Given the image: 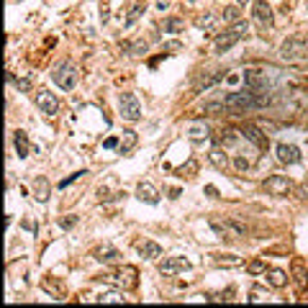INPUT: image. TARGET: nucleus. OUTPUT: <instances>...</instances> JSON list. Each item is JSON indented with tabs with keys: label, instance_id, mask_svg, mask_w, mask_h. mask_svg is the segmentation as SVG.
<instances>
[{
	"label": "nucleus",
	"instance_id": "f257e3e1",
	"mask_svg": "<svg viewBox=\"0 0 308 308\" xmlns=\"http://www.w3.org/2000/svg\"><path fill=\"white\" fill-rule=\"evenodd\" d=\"M247 31H249V26H247V21H239V23H234L231 29H226L223 34H219L216 36V54H223V51H229L237 41H241L244 36H247Z\"/></svg>",
	"mask_w": 308,
	"mask_h": 308
},
{
	"label": "nucleus",
	"instance_id": "f03ea898",
	"mask_svg": "<svg viewBox=\"0 0 308 308\" xmlns=\"http://www.w3.org/2000/svg\"><path fill=\"white\" fill-rule=\"evenodd\" d=\"M51 77H54V83H57L65 93H69V90H75V85H77V80H80V69L72 65V62H59L57 67H54V72H51Z\"/></svg>",
	"mask_w": 308,
	"mask_h": 308
},
{
	"label": "nucleus",
	"instance_id": "7ed1b4c3",
	"mask_svg": "<svg viewBox=\"0 0 308 308\" xmlns=\"http://www.w3.org/2000/svg\"><path fill=\"white\" fill-rule=\"evenodd\" d=\"M139 273H137V267H131V265H123L119 267L113 275H98V280H105V283H113V285H119L123 288V291H134V288L139 285Z\"/></svg>",
	"mask_w": 308,
	"mask_h": 308
},
{
	"label": "nucleus",
	"instance_id": "20e7f679",
	"mask_svg": "<svg viewBox=\"0 0 308 308\" xmlns=\"http://www.w3.org/2000/svg\"><path fill=\"white\" fill-rule=\"evenodd\" d=\"M262 188H265V193L273 195V198H288L295 190V185L285 175H270L265 183H262Z\"/></svg>",
	"mask_w": 308,
	"mask_h": 308
},
{
	"label": "nucleus",
	"instance_id": "39448f33",
	"mask_svg": "<svg viewBox=\"0 0 308 308\" xmlns=\"http://www.w3.org/2000/svg\"><path fill=\"white\" fill-rule=\"evenodd\" d=\"M280 57H283V59H288V62L308 57V47H306V39H303V36H293V39L283 41V47H280Z\"/></svg>",
	"mask_w": 308,
	"mask_h": 308
},
{
	"label": "nucleus",
	"instance_id": "423d86ee",
	"mask_svg": "<svg viewBox=\"0 0 308 308\" xmlns=\"http://www.w3.org/2000/svg\"><path fill=\"white\" fill-rule=\"evenodd\" d=\"M119 111L126 121H139L141 119V103H139V98L137 95H131V93H121L119 95Z\"/></svg>",
	"mask_w": 308,
	"mask_h": 308
},
{
	"label": "nucleus",
	"instance_id": "0eeeda50",
	"mask_svg": "<svg viewBox=\"0 0 308 308\" xmlns=\"http://www.w3.org/2000/svg\"><path fill=\"white\" fill-rule=\"evenodd\" d=\"M36 105L41 108V113H47V116H57L59 113V98L54 95V93H49V90H39L36 93Z\"/></svg>",
	"mask_w": 308,
	"mask_h": 308
},
{
	"label": "nucleus",
	"instance_id": "6e6552de",
	"mask_svg": "<svg viewBox=\"0 0 308 308\" xmlns=\"http://www.w3.org/2000/svg\"><path fill=\"white\" fill-rule=\"evenodd\" d=\"M255 21L262 26V29H273V23H275V13H273V8H270L267 0H255Z\"/></svg>",
	"mask_w": 308,
	"mask_h": 308
},
{
	"label": "nucleus",
	"instance_id": "1a4fd4ad",
	"mask_svg": "<svg viewBox=\"0 0 308 308\" xmlns=\"http://www.w3.org/2000/svg\"><path fill=\"white\" fill-rule=\"evenodd\" d=\"M241 134H244V139H247V141H252V144H255V147H257L259 152H265V149H267L270 139H267V134L262 131L259 126H255V123H247V126L241 129Z\"/></svg>",
	"mask_w": 308,
	"mask_h": 308
},
{
	"label": "nucleus",
	"instance_id": "9d476101",
	"mask_svg": "<svg viewBox=\"0 0 308 308\" xmlns=\"http://www.w3.org/2000/svg\"><path fill=\"white\" fill-rule=\"evenodd\" d=\"M185 270H190V262L185 257H165L159 262V273L162 275H177V273H185Z\"/></svg>",
	"mask_w": 308,
	"mask_h": 308
},
{
	"label": "nucleus",
	"instance_id": "9b49d317",
	"mask_svg": "<svg viewBox=\"0 0 308 308\" xmlns=\"http://www.w3.org/2000/svg\"><path fill=\"white\" fill-rule=\"evenodd\" d=\"M277 162H283V165H298L301 162V149L295 144H277Z\"/></svg>",
	"mask_w": 308,
	"mask_h": 308
},
{
	"label": "nucleus",
	"instance_id": "f8f14e48",
	"mask_svg": "<svg viewBox=\"0 0 308 308\" xmlns=\"http://www.w3.org/2000/svg\"><path fill=\"white\" fill-rule=\"evenodd\" d=\"M244 85H247V90H252V93H267V80L262 77L257 69H247Z\"/></svg>",
	"mask_w": 308,
	"mask_h": 308
},
{
	"label": "nucleus",
	"instance_id": "ddd939ff",
	"mask_svg": "<svg viewBox=\"0 0 308 308\" xmlns=\"http://www.w3.org/2000/svg\"><path fill=\"white\" fill-rule=\"evenodd\" d=\"M137 198L141 203H149V205L159 203V193H157V188H154L152 183H139L137 185Z\"/></svg>",
	"mask_w": 308,
	"mask_h": 308
},
{
	"label": "nucleus",
	"instance_id": "4468645a",
	"mask_svg": "<svg viewBox=\"0 0 308 308\" xmlns=\"http://www.w3.org/2000/svg\"><path fill=\"white\" fill-rule=\"evenodd\" d=\"M293 283H295V291L298 293H306L308 288V273H306V265L301 259H293Z\"/></svg>",
	"mask_w": 308,
	"mask_h": 308
},
{
	"label": "nucleus",
	"instance_id": "2eb2a0df",
	"mask_svg": "<svg viewBox=\"0 0 308 308\" xmlns=\"http://www.w3.org/2000/svg\"><path fill=\"white\" fill-rule=\"evenodd\" d=\"M49 195H51L49 180H47V177H36V180H34V198H36L39 203H47Z\"/></svg>",
	"mask_w": 308,
	"mask_h": 308
},
{
	"label": "nucleus",
	"instance_id": "dca6fc26",
	"mask_svg": "<svg viewBox=\"0 0 308 308\" xmlns=\"http://www.w3.org/2000/svg\"><path fill=\"white\" fill-rule=\"evenodd\" d=\"M188 139L193 141V144H201L205 139H211V126H205V123L190 126V129H188Z\"/></svg>",
	"mask_w": 308,
	"mask_h": 308
},
{
	"label": "nucleus",
	"instance_id": "f3484780",
	"mask_svg": "<svg viewBox=\"0 0 308 308\" xmlns=\"http://www.w3.org/2000/svg\"><path fill=\"white\" fill-rule=\"evenodd\" d=\"M13 144H16L18 157H21V159H23V157H29V149H31V144H29V134L18 129V131L13 134Z\"/></svg>",
	"mask_w": 308,
	"mask_h": 308
},
{
	"label": "nucleus",
	"instance_id": "a211bd4d",
	"mask_svg": "<svg viewBox=\"0 0 308 308\" xmlns=\"http://www.w3.org/2000/svg\"><path fill=\"white\" fill-rule=\"evenodd\" d=\"M93 257L98 259V262H119V249H113V247H108V244H103V247H98L95 252H93Z\"/></svg>",
	"mask_w": 308,
	"mask_h": 308
},
{
	"label": "nucleus",
	"instance_id": "6ab92c4d",
	"mask_svg": "<svg viewBox=\"0 0 308 308\" xmlns=\"http://www.w3.org/2000/svg\"><path fill=\"white\" fill-rule=\"evenodd\" d=\"M213 257V265H219V267H241L244 265V259L239 255H211Z\"/></svg>",
	"mask_w": 308,
	"mask_h": 308
},
{
	"label": "nucleus",
	"instance_id": "aec40b11",
	"mask_svg": "<svg viewBox=\"0 0 308 308\" xmlns=\"http://www.w3.org/2000/svg\"><path fill=\"white\" fill-rule=\"evenodd\" d=\"M208 159H211V165H213V167H219V170H226V167H229V157H226L223 147H219V144H216V147L211 149Z\"/></svg>",
	"mask_w": 308,
	"mask_h": 308
},
{
	"label": "nucleus",
	"instance_id": "412c9836",
	"mask_svg": "<svg viewBox=\"0 0 308 308\" xmlns=\"http://www.w3.org/2000/svg\"><path fill=\"white\" fill-rule=\"evenodd\" d=\"M126 54H131V57H144V54H147V41L144 39H137V41H126L123 47H121Z\"/></svg>",
	"mask_w": 308,
	"mask_h": 308
},
{
	"label": "nucleus",
	"instance_id": "4be33fe9",
	"mask_svg": "<svg viewBox=\"0 0 308 308\" xmlns=\"http://www.w3.org/2000/svg\"><path fill=\"white\" fill-rule=\"evenodd\" d=\"M139 252H141L144 259H159L162 257V247H159L157 241H144L141 247H139Z\"/></svg>",
	"mask_w": 308,
	"mask_h": 308
},
{
	"label": "nucleus",
	"instance_id": "5701e85b",
	"mask_svg": "<svg viewBox=\"0 0 308 308\" xmlns=\"http://www.w3.org/2000/svg\"><path fill=\"white\" fill-rule=\"evenodd\" d=\"M265 277H267V283L273 285V288H277V291H280V288H285V285H288V275L283 273V270H267V273H265Z\"/></svg>",
	"mask_w": 308,
	"mask_h": 308
},
{
	"label": "nucleus",
	"instance_id": "b1692460",
	"mask_svg": "<svg viewBox=\"0 0 308 308\" xmlns=\"http://www.w3.org/2000/svg\"><path fill=\"white\" fill-rule=\"evenodd\" d=\"M234 141H237V131L234 129H221L216 134V144H219V147H231Z\"/></svg>",
	"mask_w": 308,
	"mask_h": 308
},
{
	"label": "nucleus",
	"instance_id": "393cba45",
	"mask_svg": "<svg viewBox=\"0 0 308 308\" xmlns=\"http://www.w3.org/2000/svg\"><path fill=\"white\" fill-rule=\"evenodd\" d=\"M162 29H165V31H170V34H180V31L185 29V21H183V18L170 16V18H165V21H162Z\"/></svg>",
	"mask_w": 308,
	"mask_h": 308
},
{
	"label": "nucleus",
	"instance_id": "a878e982",
	"mask_svg": "<svg viewBox=\"0 0 308 308\" xmlns=\"http://www.w3.org/2000/svg\"><path fill=\"white\" fill-rule=\"evenodd\" d=\"M134 147H137V131H123V137H121V147H119V152L121 154H126V152H131Z\"/></svg>",
	"mask_w": 308,
	"mask_h": 308
},
{
	"label": "nucleus",
	"instance_id": "bb28decb",
	"mask_svg": "<svg viewBox=\"0 0 308 308\" xmlns=\"http://www.w3.org/2000/svg\"><path fill=\"white\" fill-rule=\"evenodd\" d=\"M221 18H223L226 23H239L241 21V11H239L237 5H226L223 11H221Z\"/></svg>",
	"mask_w": 308,
	"mask_h": 308
},
{
	"label": "nucleus",
	"instance_id": "cd10ccee",
	"mask_svg": "<svg viewBox=\"0 0 308 308\" xmlns=\"http://www.w3.org/2000/svg\"><path fill=\"white\" fill-rule=\"evenodd\" d=\"M223 75H226V69H219V72H216V75H211V77H203V80H201V83H198V85H195V90H198V93H201V90H203V87H213V85H216V83H219V80H221Z\"/></svg>",
	"mask_w": 308,
	"mask_h": 308
},
{
	"label": "nucleus",
	"instance_id": "c85d7f7f",
	"mask_svg": "<svg viewBox=\"0 0 308 308\" xmlns=\"http://www.w3.org/2000/svg\"><path fill=\"white\" fill-rule=\"evenodd\" d=\"M175 172H177L180 177H193L195 172H198V159H188L185 165H183V167H177Z\"/></svg>",
	"mask_w": 308,
	"mask_h": 308
},
{
	"label": "nucleus",
	"instance_id": "c756f323",
	"mask_svg": "<svg viewBox=\"0 0 308 308\" xmlns=\"http://www.w3.org/2000/svg\"><path fill=\"white\" fill-rule=\"evenodd\" d=\"M126 193H111V190H108V188H101V190H98V201H101V203H111V201H121V198H123Z\"/></svg>",
	"mask_w": 308,
	"mask_h": 308
},
{
	"label": "nucleus",
	"instance_id": "7c9ffc66",
	"mask_svg": "<svg viewBox=\"0 0 308 308\" xmlns=\"http://www.w3.org/2000/svg\"><path fill=\"white\" fill-rule=\"evenodd\" d=\"M247 273H249V275H265V273H267V265H265L262 259H252L249 265H247Z\"/></svg>",
	"mask_w": 308,
	"mask_h": 308
},
{
	"label": "nucleus",
	"instance_id": "2f4dec72",
	"mask_svg": "<svg viewBox=\"0 0 308 308\" xmlns=\"http://www.w3.org/2000/svg\"><path fill=\"white\" fill-rule=\"evenodd\" d=\"M211 23H213V13L211 11L195 16V26H198V29H211Z\"/></svg>",
	"mask_w": 308,
	"mask_h": 308
},
{
	"label": "nucleus",
	"instance_id": "473e14b6",
	"mask_svg": "<svg viewBox=\"0 0 308 308\" xmlns=\"http://www.w3.org/2000/svg\"><path fill=\"white\" fill-rule=\"evenodd\" d=\"M141 13H144V5H141V3H139V5H134V8H131V13H129V18H126V23H123L126 29H131V26L139 21V16H141Z\"/></svg>",
	"mask_w": 308,
	"mask_h": 308
},
{
	"label": "nucleus",
	"instance_id": "72a5a7b5",
	"mask_svg": "<svg viewBox=\"0 0 308 308\" xmlns=\"http://www.w3.org/2000/svg\"><path fill=\"white\" fill-rule=\"evenodd\" d=\"M8 80H11V83L21 90V93H29L31 90V80H26V77H13V75H8Z\"/></svg>",
	"mask_w": 308,
	"mask_h": 308
},
{
	"label": "nucleus",
	"instance_id": "f704fd0d",
	"mask_svg": "<svg viewBox=\"0 0 308 308\" xmlns=\"http://www.w3.org/2000/svg\"><path fill=\"white\" fill-rule=\"evenodd\" d=\"M98 303H123V295L121 293H105L98 298Z\"/></svg>",
	"mask_w": 308,
	"mask_h": 308
},
{
	"label": "nucleus",
	"instance_id": "c9c22d12",
	"mask_svg": "<svg viewBox=\"0 0 308 308\" xmlns=\"http://www.w3.org/2000/svg\"><path fill=\"white\" fill-rule=\"evenodd\" d=\"M223 108H226V103H205L203 113H208V116H219Z\"/></svg>",
	"mask_w": 308,
	"mask_h": 308
},
{
	"label": "nucleus",
	"instance_id": "e433bc0d",
	"mask_svg": "<svg viewBox=\"0 0 308 308\" xmlns=\"http://www.w3.org/2000/svg\"><path fill=\"white\" fill-rule=\"evenodd\" d=\"M83 175H87L85 170H80V172H72V175H69L67 180H62V183H59V188H67V185H72V183H75V180H80Z\"/></svg>",
	"mask_w": 308,
	"mask_h": 308
},
{
	"label": "nucleus",
	"instance_id": "4c0bfd02",
	"mask_svg": "<svg viewBox=\"0 0 308 308\" xmlns=\"http://www.w3.org/2000/svg\"><path fill=\"white\" fill-rule=\"evenodd\" d=\"M234 167H237L239 172H247V170L252 167V162H249L247 157H237V159H234Z\"/></svg>",
	"mask_w": 308,
	"mask_h": 308
},
{
	"label": "nucleus",
	"instance_id": "58836bf2",
	"mask_svg": "<svg viewBox=\"0 0 308 308\" xmlns=\"http://www.w3.org/2000/svg\"><path fill=\"white\" fill-rule=\"evenodd\" d=\"M77 223V216H67V219H59V226L62 229H75Z\"/></svg>",
	"mask_w": 308,
	"mask_h": 308
},
{
	"label": "nucleus",
	"instance_id": "ea45409f",
	"mask_svg": "<svg viewBox=\"0 0 308 308\" xmlns=\"http://www.w3.org/2000/svg\"><path fill=\"white\" fill-rule=\"evenodd\" d=\"M180 49H183V44H180V41H167L165 44V51H170V54H177Z\"/></svg>",
	"mask_w": 308,
	"mask_h": 308
},
{
	"label": "nucleus",
	"instance_id": "a19ab883",
	"mask_svg": "<svg viewBox=\"0 0 308 308\" xmlns=\"http://www.w3.org/2000/svg\"><path fill=\"white\" fill-rule=\"evenodd\" d=\"M103 147H105V149H119V147H121V141L116 139V137H108V139L103 141Z\"/></svg>",
	"mask_w": 308,
	"mask_h": 308
},
{
	"label": "nucleus",
	"instance_id": "79ce46f5",
	"mask_svg": "<svg viewBox=\"0 0 308 308\" xmlns=\"http://www.w3.org/2000/svg\"><path fill=\"white\" fill-rule=\"evenodd\" d=\"M295 193H298V198H301V201H308V188H306V185H298Z\"/></svg>",
	"mask_w": 308,
	"mask_h": 308
},
{
	"label": "nucleus",
	"instance_id": "37998d69",
	"mask_svg": "<svg viewBox=\"0 0 308 308\" xmlns=\"http://www.w3.org/2000/svg\"><path fill=\"white\" fill-rule=\"evenodd\" d=\"M108 16H111V11H108V0H103V3H101V18L105 21Z\"/></svg>",
	"mask_w": 308,
	"mask_h": 308
},
{
	"label": "nucleus",
	"instance_id": "c03bdc74",
	"mask_svg": "<svg viewBox=\"0 0 308 308\" xmlns=\"http://www.w3.org/2000/svg\"><path fill=\"white\" fill-rule=\"evenodd\" d=\"M205 195L208 198H219V190H216L213 185H205Z\"/></svg>",
	"mask_w": 308,
	"mask_h": 308
},
{
	"label": "nucleus",
	"instance_id": "a18cd8bd",
	"mask_svg": "<svg viewBox=\"0 0 308 308\" xmlns=\"http://www.w3.org/2000/svg\"><path fill=\"white\" fill-rule=\"evenodd\" d=\"M167 193H170V198H180V188H170Z\"/></svg>",
	"mask_w": 308,
	"mask_h": 308
},
{
	"label": "nucleus",
	"instance_id": "49530a36",
	"mask_svg": "<svg viewBox=\"0 0 308 308\" xmlns=\"http://www.w3.org/2000/svg\"><path fill=\"white\" fill-rule=\"evenodd\" d=\"M237 3H241V5H247V3H249V0H237Z\"/></svg>",
	"mask_w": 308,
	"mask_h": 308
},
{
	"label": "nucleus",
	"instance_id": "de8ad7c7",
	"mask_svg": "<svg viewBox=\"0 0 308 308\" xmlns=\"http://www.w3.org/2000/svg\"><path fill=\"white\" fill-rule=\"evenodd\" d=\"M306 8H308V3H306Z\"/></svg>",
	"mask_w": 308,
	"mask_h": 308
}]
</instances>
